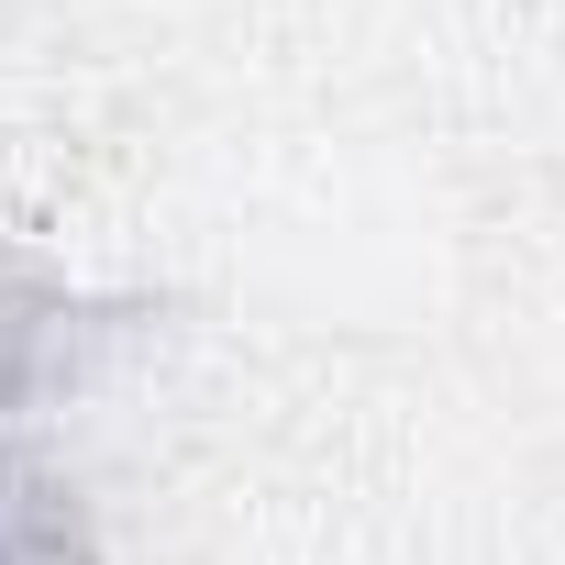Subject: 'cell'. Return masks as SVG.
Masks as SVG:
<instances>
[{"label":"cell","mask_w":565,"mask_h":565,"mask_svg":"<svg viewBox=\"0 0 565 565\" xmlns=\"http://www.w3.org/2000/svg\"><path fill=\"white\" fill-rule=\"evenodd\" d=\"M0 565H34V554H23V532H12V477H0Z\"/></svg>","instance_id":"1"}]
</instances>
